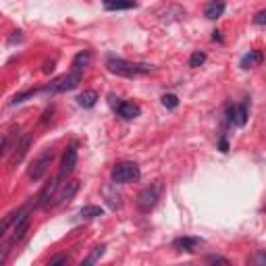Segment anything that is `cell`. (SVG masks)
<instances>
[{
    "label": "cell",
    "mask_w": 266,
    "mask_h": 266,
    "mask_svg": "<svg viewBox=\"0 0 266 266\" xmlns=\"http://www.w3.org/2000/svg\"><path fill=\"white\" fill-rule=\"evenodd\" d=\"M173 245L177 251H195L200 245V239L198 237H179V239H175Z\"/></svg>",
    "instance_id": "cell-11"
},
{
    "label": "cell",
    "mask_w": 266,
    "mask_h": 266,
    "mask_svg": "<svg viewBox=\"0 0 266 266\" xmlns=\"http://www.w3.org/2000/svg\"><path fill=\"white\" fill-rule=\"evenodd\" d=\"M206 63V54L204 52H193L191 54V59H189V67H193V69H198V67H202Z\"/></svg>",
    "instance_id": "cell-21"
},
{
    "label": "cell",
    "mask_w": 266,
    "mask_h": 266,
    "mask_svg": "<svg viewBox=\"0 0 266 266\" xmlns=\"http://www.w3.org/2000/svg\"><path fill=\"white\" fill-rule=\"evenodd\" d=\"M162 104H164L166 108H177L179 98H177L175 94H166V96H162Z\"/></svg>",
    "instance_id": "cell-22"
},
{
    "label": "cell",
    "mask_w": 266,
    "mask_h": 266,
    "mask_svg": "<svg viewBox=\"0 0 266 266\" xmlns=\"http://www.w3.org/2000/svg\"><path fill=\"white\" fill-rule=\"evenodd\" d=\"M229 119L235 123V125H245L247 123V106L245 104H237V106H231L229 108Z\"/></svg>",
    "instance_id": "cell-10"
},
{
    "label": "cell",
    "mask_w": 266,
    "mask_h": 266,
    "mask_svg": "<svg viewBox=\"0 0 266 266\" xmlns=\"http://www.w3.org/2000/svg\"><path fill=\"white\" fill-rule=\"evenodd\" d=\"M102 254H104V245H96V247L92 249V254L81 262V266H94V264L98 262V258H100Z\"/></svg>",
    "instance_id": "cell-17"
},
{
    "label": "cell",
    "mask_w": 266,
    "mask_h": 266,
    "mask_svg": "<svg viewBox=\"0 0 266 266\" xmlns=\"http://www.w3.org/2000/svg\"><path fill=\"white\" fill-rule=\"evenodd\" d=\"M220 150H222V152H227V150H229V144H227V139H220Z\"/></svg>",
    "instance_id": "cell-27"
},
{
    "label": "cell",
    "mask_w": 266,
    "mask_h": 266,
    "mask_svg": "<svg viewBox=\"0 0 266 266\" xmlns=\"http://www.w3.org/2000/svg\"><path fill=\"white\" fill-rule=\"evenodd\" d=\"M117 113H119V117L131 121V119H137L139 115H142V108H139L137 104H133V102H121Z\"/></svg>",
    "instance_id": "cell-9"
},
{
    "label": "cell",
    "mask_w": 266,
    "mask_h": 266,
    "mask_svg": "<svg viewBox=\"0 0 266 266\" xmlns=\"http://www.w3.org/2000/svg\"><path fill=\"white\" fill-rule=\"evenodd\" d=\"M225 13V3H208L204 9V15L208 19H218Z\"/></svg>",
    "instance_id": "cell-15"
},
{
    "label": "cell",
    "mask_w": 266,
    "mask_h": 266,
    "mask_svg": "<svg viewBox=\"0 0 266 266\" xmlns=\"http://www.w3.org/2000/svg\"><path fill=\"white\" fill-rule=\"evenodd\" d=\"M52 69H54V63H46L42 71H44V73H52Z\"/></svg>",
    "instance_id": "cell-26"
},
{
    "label": "cell",
    "mask_w": 266,
    "mask_h": 266,
    "mask_svg": "<svg viewBox=\"0 0 266 266\" xmlns=\"http://www.w3.org/2000/svg\"><path fill=\"white\" fill-rule=\"evenodd\" d=\"M160 193H162V183L160 181H154L148 187H144L137 195V208L142 212H150V210L156 206V202L160 200Z\"/></svg>",
    "instance_id": "cell-2"
},
{
    "label": "cell",
    "mask_w": 266,
    "mask_h": 266,
    "mask_svg": "<svg viewBox=\"0 0 266 266\" xmlns=\"http://www.w3.org/2000/svg\"><path fill=\"white\" fill-rule=\"evenodd\" d=\"M79 81H81V73H75V71H71L69 75H63V77H59V79L54 81L48 90H50L52 94H63V92H69V90H75V88L79 86Z\"/></svg>",
    "instance_id": "cell-5"
},
{
    "label": "cell",
    "mask_w": 266,
    "mask_h": 266,
    "mask_svg": "<svg viewBox=\"0 0 266 266\" xmlns=\"http://www.w3.org/2000/svg\"><path fill=\"white\" fill-rule=\"evenodd\" d=\"M90 63H92V52H90V50H81V52H77V54H75V59H73V71H75V73H81Z\"/></svg>",
    "instance_id": "cell-12"
},
{
    "label": "cell",
    "mask_w": 266,
    "mask_h": 266,
    "mask_svg": "<svg viewBox=\"0 0 266 266\" xmlns=\"http://www.w3.org/2000/svg\"><path fill=\"white\" fill-rule=\"evenodd\" d=\"M249 266H266V249L256 251V254L249 258Z\"/></svg>",
    "instance_id": "cell-20"
},
{
    "label": "cell",
    "mask_w": 266,
    "mask_h": 266,
    "mask_svg": "<svg viewBox=\"0 0 266 266\" xmlns=\"http://www.w3.org/2000/svg\"><path fill=\"white\" fill-rule=\"evenodd\" d=\"M77 102H79V106H83V108H92V106L98 102V94H96L94 90H86L83 94H79Z\"/></svg>",
    "instance_id": "cell-16"
},
{
    "label": "cell",
    "mask_w": 266,
    "mask_h": 266,
    "mask_svg": "<svg viewBox=\"0 0 266 266\" xmlns=\"http://www.w3.org/2000/svg\"><path fill=\"white\" fill-rule=\"evenodd\" d=\"M67 264H69L67 256H54V258L50 260V264H48V266H67Z\"/></svg>",
    "instance_id": "cell-24"
},
{
    "label": "cell",
    "mask_w": 266,
    "mask_h": 266,
    "mask_svg": "<svg viewBox=\"0 0 266 266\" xmlns=\"http://www.w3.org/2000/svg\"><path fill=\"white\" fill-rule=\"evenodd\" d=\"M30 96H34V92H27V94H21V96H15L13 98V104H19V102H23L25 98H30Z\"/></svg>",
    "instance_id": "cell-25"
},
{
    "label": "cell",
    "mask_w": 266,
    "mask_h": 266,
    "mask_svg": "<svg viewBox=\"0 0 266 266\" xmlns=\"http://www.w3.org/2000/svg\"><path fill=\"white\" fill-rule=\"evenodd\" d=\"M77 166V146L71 144L65 154H63V166H61V177H67V175H71L73 169Z\"/></svg>",
    "instance_id": "cell-6"
},
{
    "label": "cell",
    "mask_w": 266,
    "mask_h": 266,
    "mask_svg": "<svg viewBox=\"0 0 266 266\" xmlns=\"http://www.w3.org/2000/svg\"><path fill=\"white\" fill-rule=\"evenodd\" d=\"M30 144H32V135H30V133H25V135L19 139V144L15 146V152H13V156H11V164L21 162V158L25 156L27 148H30Z\"/></svg>",
    "instance_id": "cell-8"
},
{
    "label": "cell",
    "mask_w": 266,
    "mask_h": 266,
    "mask_svg": "<svg viewBox=\"0 0 266 266\" xmlns=\"http://www.w3.org/2000/svg\"><path fill=\"white\" fill-rule=\"evenodd\" d=\"M106 67L110 73H115L119 77H133V75H139V73H150L152 71V65H133L129 61H123V59H108L106 61Z\"/></svg>",
    "instance_id": "cell-1"
},
{
    "label": "cell",
    "mask_w": 266,
    "mask_h": 266,
    "mask_svg": "<svg viewBox=\"0 0 266 266\" xmlns=\"http://www.w3.org/2000/svg\"><path fill=\"white\" fill-rule=\"evenodd\" d=\"M262 63V54L258 50H249L245 57L241 59V69H251V67H258Z\"/></svg>",
    "instance_id": "cell-14"
},
{
    "label": "cell",
    "mask_w": 266,
    "mask_h": 266,
    "mask_svg": "<svg viewBox=\"0 0 266 266\" xmlns=\"http://www.w3.org/2000/svg\"><path fill=\"white\" fill-rule=\"evenodd\" d=\"M135 7H137L135 3H104L106 11H129V9H135Z\"/></svg>",
    "instance_id": "cell-19"
},
{
    "label": "cell",
    "mask_w": 266,
    "mask_h": 266,
    "mask_svg": "<svg viewBox=\"0 0 266 266\" xmlns=\"http://www.w3.org/2000/svg\"><path fill=\"white\" fill-rule=\"evenodd\" d=\"M77 191H79V181H69L67 187H65L63 193H61V198H59V204H69V202L75 198Z\"/></svg>",
    "instance_id": "cell-13"
},
{
    "label": "cell",
    "mask_w": 266,
    "mask_h": 266,
    "mask_svg": "<svg viewBox=\"0 0 266 266\" xmlns=\"http://www.w3.org/2000/svg\"><path fill=\"white\" fill-rule=\"evenodd\" d=\"M183 266H195V264H183Z\"/></svg>",
    "instance_id": "cell-28"
},
{
    "label": "cell",
    "mask_w": 266,
    "mask_h": 266,
    "mask_svg": "<svg viewBox=\"0 0 266 266\" xmlns=\"http://www.w3.org/2000/svg\"><path fill=\"white\" fill-rule=\"evenodd\" d=\"M254 23H256V25L266 27V9H262V11H258V13H256V15H254Z\"/></svg>",
    "instance_id": "cell-23"
},
{
    "label": "cell",
    "mask_w": 266,
    "mask_h": 266,
    "mask_svg": "<svg viewBox=\"0 0 266 266\" xmlns=\"http://www.w3.org/2000/svg\"><path fill=\"white\" fill-rule=\"evenodd\" d=\"M79 214H81L83 218H96V216H102L104 210H102L100 206H83Z\"/></svg>",
    "instance_id": "cell-18"
},
{
    "label": "cell",
    "mask_w": 266,
    "mask_h": 266,
    "mask_svg": "<svg viewBox=\"0 0 266 266\" xmlns=\"http://www.w3.org/2000/svg\"><path fill=\"white\" fill-rule=\"evenodd\" d=\"M57 189H59V179H52L50 183L42 189V193L38 195V204L42 206V208H46V206H50V200L54 198V193H57Z\"/></svg>",
    "instance_id": "cell-7"
},
{
    "label": "cell",
    "mask_w": 266,
    "mask_h": 266,
    "mask_svg": "<svg viewBox=\"0 0 266 266\" xmlns=\"http://www.w3.org/2000/svg\"><path fill=\"white\" fill-rule=\"evenodd\" d=\"M52 160H54V150H44L40 154V156L32 162V166H30V177L34 179V181H40L42 177L46 175V171H48V166L52 164Z\"/></svg>",
    "instance_id": "cell-4"
},
{
    "label": "cell",
    "mask_w": 266,
    "mask_h": 266,
    "mask_svg": "<svg viewBox=\"0 0 266 266\" xmlns=\"http://www.w3.org/2000/svg\"><path fill=\"white\" fill-rule=\"evenodd\" d=\"M139 179V166L135 162H119L113 169L115 183H133Z\"/></svg>",
    "instance_id": "cell-3"
}]
</instances>
